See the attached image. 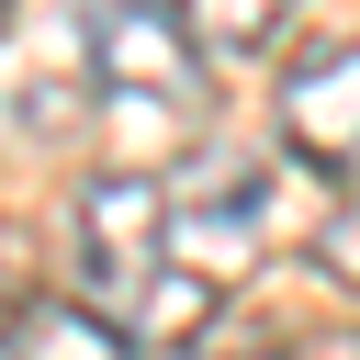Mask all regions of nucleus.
I'll use <instances>...</instances> for the list:
<instances>
[{
  "label": "nucleus",
  "mask_w": 360,
  "mask_h": 360,
  "mask_svg": "<svg viewBox=\"0 0 360 360\" xmlns=\"http://www.w3.org/2000/svg\"><path fill=\"white\" fill-rule=\"evenodd\" d=\"M191 11V34L214 45V56H270L292 22H304V0H180Z\"/></svg>",
  "instance_id": "39448f33"
},
{
  "label": "nucleus",
  "mask_w": 360,
  "mask_h": 360,
  "mask_svg": "<svg viewBox=\"0 0 360 360\" xmlns=\"http://www.w3.org/2000/svg\"><path fill=\"white\" fill-rule=\"evenodd\" d=\"M304 259H315L338 292H360V191H338V202H326V225L304 236Z\"/></svg>",
  "instance_id": "423d86ee"
},
{
  "label": "nucleus",
  "mask_w": 360,
  "mask_h": 360,
  "mask_svg": "<svg viewBox=\"0 0 360 360\" xmlns=\"http://www.w3.org/2000/svg\"><path fill=\"white\" fill-rule=\"evenodd\" d=\"M0 34H11V0H0Z\"/></svg>",
  "instance_id": "0eeeda50"
},
{
  "label": "nucleus",
  "mask_w": 360,
  "mask_h": 360,
  "mask_svg": "<svg viewBox=\"0 0 360 360\" xmlns=\"http://www.w3.org/2000/svg\"><path fill=\"white\" fill-rule=\"evenodd\" d=\"M0 360H135V349L68 292H22V304H0Z\"/></svg>",
  "instance_id": "20e7f679"
},
{
  "label": "nucleus",
  "mask_w": 360,
  "mask_h": 360,
  "mask_svg": "<svg viewBox=\"0 0 360 360\" xmlns=\"http://www.w3.org/2000/svg\"><path fill=\"white\" fill-rule=\"evenodd\" d=\"M270 124H281V146H292L304 169H326L338 191H360V45L292 56L281 90H270Z\"/></svg>",
  "instance_id": "7ed1b4c3"
},
{
  "label": "nucleus",
  "mask_w": 360,
  "mask_h": 360,
  "mask_svg": "<svg viewBox=\"0 0 360 360\" xmlns=\"http://www.w3.org/2000/svg\"><path fill=\"white\" fill-rule=\"evenodd\" d=\"M79 68L112 112H158V124H191L202 112V34L180 0H79Z\"/></svg>",
  "instance_id": "f03ea898"
},
{
  "label": "nucleus",
  "mask_w": 360,
  "mask_h": 360,
  "mask_svg": "<svg viewBox=\"0 0 360 360\" xmlns=\"http://www.w3.org/2000/svg\"><path fill=\"white\" fill-rule=\"evenodd\" d=\"M270 248V169H101L68 202V304H90L135 360L202 349L225 292Z\"/></svg>",
  "instance_id": "f257e3e1"
}]
</instances>
